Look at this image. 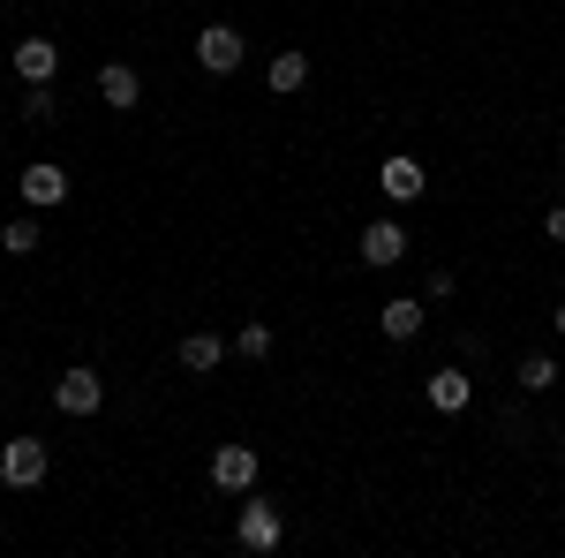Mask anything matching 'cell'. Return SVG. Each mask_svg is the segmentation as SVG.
Returning <instances> with one entry per match:
<instances>
[{
	"label": "cell",
	"mask_w": 565,
	"mask_h": 558,
	"mask_svg": "<svg viewBox=\"0 0 565 558\" xmlns=\"http://www.w3.org/2000/svg\"><path fill=\"white\" fill-rule=\"evenodd\" d=\"M45 468H53V453H45V438H0V483L8 491H39L45 483Z\"/></svg>",
	"instance_id": "obj_1"
},
{
	"label": "cell",
	"mask_w": 565,
	"mask_h": 558,
	"mask_svg": "<svg viewBox=\"0 0 565 558\" xmlns=\"http://www.w3.org/2000/svg\"><path fill=\"white\" fill-rule=\"evenodd\" d=\"M234 544L242 551H279L287 544V520H279V506H264V498H242V514H234Z\"/></svg>",
	"instance_id": "obj_2"
},
{
	"label": "cell",
	"mask_w": 565,
	"mask_h": 558,
	"mask_svg": "<svg viewBox=\"0 0 565 558\" xmlns=\"http://www.w3.org/2000/svg\"><path fill=\"white\" fill-rule=\"evenodd\" d=\"M53 408H61V415H76V423H84V415H98V408H106V378H98V370H84V362H76V370H61Z\"/></svg>",
	"instance_id": "obj_3"
},
{
	"label": "cell",
	"mask_w": 565,
	"mask_h": 558,
	"mask_svg": "<svg viewBox=\"0 0 565 558\" xmlns=\"http://www.w3.org/2000/svg\"><path fill=\"white\" fill-rule=\"evenodd\" d=\"M196 61H204L212 76H234V69L249 61V39H242L234 23H204V31H196Z\"/></svg>",
	"instance_id": "obj_4"
},
{
	"label": "cell",
	"mask_w": 565,
	"mask_h": 558,
	"mask_svg": "<svg viewBox=\"0 0 565 558\" xmlns=\"http://www.w3.org/2000/svg\"><path fill=\"white\" fill-rule=\"evenodd\" d=\"M212 483L226 498H249L257 491V445H218L212 453Z\"/></svg>",
	"instance_id": "obj_5"
},
{
	"label": "cell",
	"mask_w": 565,
	"mask_h": 558,
	"mask_svg": "<svg viewBox=\"0 0 565 558\" xmlns=\"http://www.w3.org/2000/svg\"><path fill=\"white\" fill-rule=\"evenodd\" d=\"M407 257V227L399 219H370L362 227V264H399Z\"/></svg>",
	"instance_id": "obj_6"
},
{
	"label": "cell",
	"mask_w": 565,
	"mask_h": 558,
	"mask_svg": "<svg viewBox=\"0 0 565 558\" xmlns=\"http://www.w3.org/2000/svg\"><path fill=\"white\" fill-rule=\"evenodd\" d=\"M423 400H430L437 415H460V408L476 400V378H468V370H430V386H423Z\"/></svg>",
	"instance_id": "obj_7"
},
{
	"label": "cell",
	"mask_w": 565,
	"mask_h": 558,
	"mask_svg": "<svg viewBox=\"0 0 565 558\" xmlns=\"http://www.w3.org/2000/svg\"><path fill=\"white\" fill-rule=\"evenodd\" d=\"M53 69H61V45L53 39H23L15 45V76H23V84H53Z\"/></svg>",
	"instance_id": "obj_8"
},
{
	"label": "cell",
	"mask_w": 565,
	"mask_h": 558,
	"mask_svg": "<svg viewBox=\"0 0 565 558\" xmlns=\"http://www.w3.org/2000/svg\"><path fill=\"white\" fill-rule=\"evenodd\" d=\"M98 98H106V106H121V114H129L136 98H143V76H136L129 61H106V69H98Z\"/></svg>",
	"instance_id": "obj_9"
},
{
	"label": "cell",
	"mask_w": 565,
	"mask_h": 558,
	"mask_svg": "<svg viewBox=\"0 0 565 558\" xmlns=\"http://www.w3.org/2000/svg\"><path fill=\"white\" fill-rule=\"evenodd\" d=\"M377 189H385L392 204H415V197H423V167H415V159H385Z\"/></svg>",
	"instance_id": "obj_10"
},
{
	"label": "cell",
	"mask_w": 565,
	"mask_h": 558,
	"mask_svg": "<svg viewBox=\"0 0 565 558\" xmlns=\"http://www.w3.org/2000/svg\"><path fill=\"white\" fill-rule=\"evenodd\" d=\"M61 197H68V173L61 167H23V204H61Z\"/></svg>",
	"instance_id": "obj_11"
},
{
	"label": "cell",
	"mask_w": 565,
	"mask_h": 558,
	"mask_svg": "<svg viewBox=\"0 0 565 558\" xmlns=\"http://www.w3.org/2000/svg\"><path fill=\"white\" fill-rule=\"evenodd\" d=\"M218 362H226V340H218V333H189V340H181V370H196V378H212Z\"/></svg>",
	"instance_id": "obj_12"
},
{
	"label": "cell",
	"mask_w": 565,
	"mask_h": 558,
	"mask_svg": "<svg viewBox=\"0 0 565 558\" xmlns=\"http://www.w3.org/2000/svg\"><path fill=\"white\" fill-rule=\"evenodd\" d=\"M264 84L279 91V98H295V91L309 84V53H279V61H271V69H264Z\"/></svg>",
	"instance_id": "obj_13"
},
{
	"label": "cell",
	"mask_w": 565,
	"mask_h": 558,
	"mask_svg": "<svg viewBox=\"0 0 565 558\" xmlns=\"http://www.w3.org/2000/svg\"><path fill=\"white\" fill-rule=\"evenodd\" d=\"M377 325H385V340H415V333H423V302H385Z\"/></svg>",
	"instance_id": "obj_14"
},
{
	"label": "cell",
	"mask_w": 565,
	"mask_h": 558,
	"mask_svg": "<svg viewBox=\"0 0 565 558\" xmlns=\"http://www.w3.org/2000/svg\"><path fill=\"white\" fill-rule=\"evenodd\" d=\"M513 378H521V392H551V386H558V362H551V355H521Z\"/></svg>",
	"instance_id": "obj_15"
},
{
	"label": "cell",
	"mask_w": 565,
	"mask_h": 558,
	"mask_svg": "<svg viewBox=\"0 0 565 558\" xmlns=\"http://www.w3.org/2000/svg\"><path fill=\"white\" fill-rule=\"evenodd\" d=\"M0 250H8V257H31V250H39V219H8V227H0Z\"/></svg>",
	"instance_id": "obj_16"
},
{
	"label": "cell",
	"mask_w": 565,
	"mask_h": 558,
	"mask_svg": "<svg viewBox=\"0 0 565 558\" xmlns=\"http://www.w3.org/2000/svg\"><path fill=\"white\" fill-rule=\"evenodd\" d=\"M234 355L264 362V355H271V325H242V333H234Z\"/></svg>",
	"instance_id": "obj_17"
},
{
	"label": "cell",
	"mask_w": 565,
	"mask_h": 558,
	"mask_svg": "<svg viewBox=\"0 0 565 558\" xmlns=\"http://www.w3.org/2000/svg\"><path fill=\"white\" fill-rule=\"evenodd\" d=\"M23 114H31V122H53V114H61V106H53V84H31V91H23Z\"/></svg>",
	"instance_id": "obj_18"
},
{
	"label": "cell",
	"mask_w": 565,
	"mask_h": 558,
	"mask_svg": "<svg viewBox=\"0 0 565 558\" xmlns=\"http://www.w3.org/2000/svg\"><path fill=\"white\" fill-rule=\"evenodd\" d=\"M452 287H460V280H452V272H445V264H437L430 280H423V295H430V302H452Z\"/></svg>",
	"instance_id": "obj_19"
},
{
	"label": "cell",
	"mask_w": 565,
	"mask_h": 558,
	"mask_svg": "<svg viewBox=\"0 0 565 558\" xmlns=\"http://www.w3.org/2000/svg\"><path fill=\"white\" fill-rule=\"evenodd\" d=\"M543 234H551V242H565V204H551V212H543Z\"/></svg>",
	"instance_id": "obj_20"
},
{
	"label": "cell",
	"mask_w": 565,
	"mask_h": 558,
	"mask_svg": "<svg viewBox=\"0 0 565 558\" xmlns=\"http://www.w3.org/2000/svg\"><path fill=\"white\" fill-rule=\"evenodd\" d=\"M551 325H558V340H565V302H558V317H551Z\"/></svg>",
	"instance_id": "obj_21"
},
{
	"label": "cell",
	"mask_w": 565,
	"mask_h": 558,
	"mask_svg": "<svg viewBox=\"0 0 565 558\" xmlns=\"http://www.w3.org/2000/svg\"><path fill=\"white\" fill-rule=\"evenodd\" d=\"M558 453H565V430H558Z\"/></svg>",
	"instance_id": "obj_22"
}]
</instances>
